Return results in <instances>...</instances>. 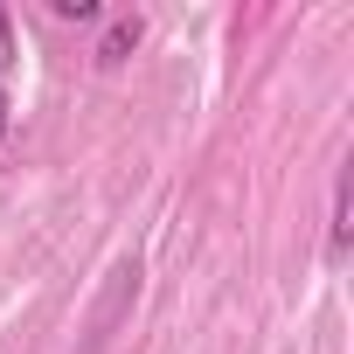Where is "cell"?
Returning <instances> with one entry per match:
<instances>
[{
  "instance_id": "obj_2",
  "label": "cell",
  "mask_w": 354,
  "mask_h": 354,
  "mask_svg": "<svg viewBox=\"0 0 354 354\" xmlns=\"http://www.w3.org/2000/svg\"><path fill=\"white\" fill-rule=\"evenodd\" d=\"M326 264H347V174L333 181V223H326Z\"/></svg>"
},
{
  "instance_id": "obj_5",
  "label": "cell",
  "mask_w": 354,
  "mask_h": 354,
  "mask_svg": "<svg viewBox=\"0 0 354 354\" xmlns=\"http://www.w3.org/2000/svg\"><path fill=\"white\" fill-rule=\"evenodd\" d=\"M8 125H15V97H8V84H0V139H8Z\"/></svg>"
},
{
  "instance_id": "obj_4",
  "label": "cell",
  "mask_w": 354,
  "mask_h": 354,
  "mask_svg": "<svg viewBox=\"0 0 354 354\" xmlns=\"http://www.w3.org/2000/svg\"><path fill=\"white\" fill-rule=\"evenodd\" d=\"M15 63V35H8V15H0V70Z\"/></svg>"
},
{
  "instance_id": "obj_3",
  "label": "cell",
  "mask_w": 354,
  "mask_h": 354,
  "mask_svg": "<svg viewBox=\"0 0 354 354\" xmlns=\"http://www.w3.org/2000/svg\"><path fill=\"white\" fill-rule=\"evenodd\" d=\"M49 15H56V21H104L97 0H49Z\"/></svg>"
},
{
  "instance_id": "obj_1",
  "label": "cell",
  "mask_w": 354,
  "mask_h": 354,
  "mask_svg": "<svg viewBox=\"0 0 354 354\" xmlns=\"http://www.w3.org/2000/svg\"><path fill=\"white\" fill-rule=\"evenodd\" d=\"M139 35H146V21H139V15H118V21L104 28V42H97V63H104V70H111V63H125V56L139 49Z\"/></svg>"
}]
</instances>
